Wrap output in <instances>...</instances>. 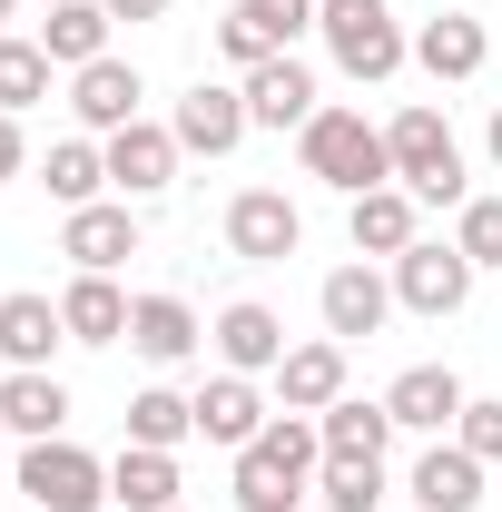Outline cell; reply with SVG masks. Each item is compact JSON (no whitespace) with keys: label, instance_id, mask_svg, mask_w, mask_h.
<instances>
[{"label":"cell","instance_id":"cell-1","mask_svg":"<svg viewBox=\"0 0 502 512\" xmlns=\"http://www.w3.org/2000/svg\"><path fill=\"white\" fill-rule=\"evenodd\" d=\"M315 463H325V434L315 414H276L247 453H237V512H306L315 503Z\"/></svg>","mask_w":502,"mask_h":512},{"label":"cell","instance_id":"cell-2","mask_svg":"<svg viewBox=\"0 0 502 512\" xmlns=\"http://www.w3.org/2000/svg\"><path fill=\"white\" fill-rule=\"evenodd\" d=\"M296 158H306V178H325L335 197H365V188H394V148H384V128L365 109H315L296 128Z\"/></svg>","mask_w":502,"mask_h":512},{"label":"cell","instance_id":"cell-3","mask_svg":"<svg viewBox=\"0 0 502 512\" xmlns=\"http://www.w3.org/2000/svg\"><path fill=\"white\" fill-rule=\"evenodd\" d=\"M384 148H394V188H414L424 207H463L473 178H463V138L443 119L434 99H414V109H394L384 119Z\"/></svg>","mask_w":502,"mask_h":512},{"label":"cell","instance_id":"cell-4","mask_svg":"<svg viewBox=\"0 0 502 512\" xmlns=\"http://www.w3.org/2000/svg\"><path fill=\"white\" fill-rule=\"evenodd\" d=\"M315 40H325V60L345 79H365V89L414 60V40H404V20L384 0H315Z\"/></svg>","mask_w":502,"mask_h":512},{"label":"cell","instance_id":"cell-5","mask_svg":"<svg viewBox=\"0 0 502 512\" xmlns=\"http://www.w3.org/2000/svg\"><path fill=\"white\" fill-rule=\"evenodd\" d=\"M473 276H483V266H473V256L463 247H443V237H414V247L394 256V306H404V316H463V296H473Z\"/></svg>","mask_w":502,"mask_h":512},{"label":"cell","instance_id":"cell-6","mask_svg":"<svg viewBox=\"0 0 502 512\" xmlns=\"http://www.w3.org/2000/svg\"><path fill=\"white\" fill-rule=\"evenodd\" d=\"M20 493H30L40 512H99V503H109V463L79 453L69 434H50V444L20 453Z\"/></svg>","mask_w":502,"mask_h":512},{"label":"cell","instance_id":"cell-7","mask_svg":"<svg viewBox=\"0 0 502 512\" xmlns=\"http://www.w3.org/2000/svg\"><path fill=\"white\" fill-rule=\"evenodd\" d=\"M227 247L247 256V266H286V256L306 247L296 197H286V188H237V197H227Z\"/></svg>","mask_w":502,"mask_h":512},{"label":"cell","instance_id":"cell-8","mask_svg":"<svg viewBox=\"0 0 502 512\" xmlns=\"http://www.w3.org/2000/svg\"><path fill=\"white\" fill-rule=\"evenodd\" d=\"M315 316H325L335 345H365V335H384V316H394V276H375V256L335 266V276L315 286Z\"/></svg>","mask_w":502,"mask_h":512},{"label":"cell","instance_id":"cell-9","mask_svg":"<svg viewBox=\"0 0 502 512\" xmlns=\"http://www.w3.org/2000/svg\"><path fill=\"white\" fill-rule=\"evenodd\" d=\"M99 148H109V188H119L128 207H138V197H168L178 188V158H188L178 128H158V119H128L119 138H99Z\"/></svg>","mask_w":502,"mask_h":512},{"label":"cell","instance_id":"cell-10","mask_svg":"<svg viewBox=\"0 0 502 512\" xmlns=\"http://www.w3.org/2000/svg\"><path fill=\"white\" fill-rule=\"evenodd\" d=\"M60 256L79 266V276H119L128 256H138V207H128V197L69 207V217H60Z\"/></svg>","mask_w":502,"mask_h":512},{"label":"cell","instance_id":"cell-11","mask_svg":"<svg viewBox=\"0 0 502 512\" xmlns=\"http://www.w3.org/2000/svg\"><path fill=\"white\" fill-rule=\"evenodd\" d=\"M463 375L453 365H404V375L384 384V414H394V434H453L463 424Z\"/></svg>","mask_w":502,"mask_h":512},{"label":"cell","instance_id":"cell-12","mask_svg":"<svg viewBox=\"0 0 502 512\" xmlns=\"http://www.w3.org/2000/svg\"><path fill=\"white\" fill-rule=\"evenodd\" d=\"M207 345H217V365H227V375H276V365H286V316H276V306H256V296H237V306H217Z\"/></svg>","mask_w":502,"mask_h":512},{"label":"cell","instance_id":"cell-13","mask_svg":"<svg viewBox=\"0 0 502 512\" xmlns=\"http://www.w3.org/2000/svg\"><path fill=\"white\" fill-rule=\"evenodd\" d=\"M168 128H178V148H188V158H227V148H237L256 119H247V89H227V79H197L188 99L168 109Z\"/></svg>","mask_w":502,"mask_h":512},{"label":"cell","instance_id":"cell-14","mask_svg":"<svg viewBox=\"0 0 502 512\" xmlns=\"http://www.w3.org/2000/svg\"><path fill=\"white\" fill-rule=\"evenodd\" d=\"M138 99H148V79L109 50V60H89V69H69V109H79V128L89 138H119L128 119H138Z\"/></svg>","mask_w":502,"mask_h":512},{"label":"cell","instance_id":"cell-15","mask_svg":"<svg viewBox=\"0 0 502 512\" xmlns=\"http://www.w3.org/2000/svg\"><path fill=\"white\" fill-rule=\"evenodd\" d=\"M345 237H355V256H394L424 237V197L414 188H365V197H345Z\"/></svg>","mask_w":502,"mask_h":512},{"label":"cell","instance_id":"cell-16","mask_svg":"<svg viewBox=\"0 0 502 512\" xmlns=\"http://www.w3.org/2000/svg\"><path fill=\"white\" fill-rule=\"evenodd\" d=\"M483 473L493 463H473L463 444H424L414 453V473H404V493H414V512H483Z\"/></svg>","mask_w":502,"mask_h":512},{"label":"cell","instance_id":"cell-17","mask_svg":"<svg viewBox=\"0 0 502 512\" xmlns=\"http://www.w3.org/2000/svg\"><path fill=\"white\" fill-rule=\"evenodd\" d=\"M237 89H247V119H256V128H306L315 109H325V99H315V69L296 60V50L256 60L247 79H237Z\"/></svg>","mask_w":502,"mask_h":512},{"label":"cell","instance_id":"cell-18","mask_svg":"<svg viewBox=\"0 0 502 512\" xmlns=\"http://www.w3.org/2000/svg\"><path fill=\"white\" fill-rule=\"evenodd\" d=\"M266 424H276V414H266V394H256V375H227V365H217V375L197 384V434H207V444L247 453L256 434H266Z\"/></svg>","mask_w":502,"mask_h":512},{"label":"cell","instance_id":"cell-19","mask_svg":"<svg viewBox=\"0 0 502 512\" xmlns=\"http://www.w3.org/2000/svg\"><path fill=\"white\" fill-rule=\"evenodd\" d=\"M60 345H69L60 296H40V286L0 296V355H10V365H40V375H50V355H60Z\"/></svg>","mask_w":502,"mask_h":512},{"label":"cell","instance_id":"cell-20","mask_svg":"<svg viewBox=\"0 0 502 512\" xmlns=\"http://www.w3.org/2000/svg\"><path fill=\"white\" fill-rule=\"evenodd\" d=\"M0 434H30V444L69 434V384L40 375V365H10V384H0Z\"/></svg>","mask_w":502,"mask_h":512},{"label":"cell","instance_id":"cell-21","mask_svg":"<svg viewBox=\"0 0 502 512\" xmlns=\"http://www.w3.org/2000/svg\"><path fill=\"white\" fill-rule=\"evenodd\" d=\"M128 345H138L148 365H188L197 345H207V325H197L188 296H138V306H128Z\"/></svg>","mask_w":502,"mask_h":512},{"label":"cell","instance_id":"cell-22","mask_svg":"<svg viewBox=\"0 0 502 512\" xmlns=\"http://www.w3.org/2000/svg\"><path fill=\"white\" fill-rule=\"evenodd\" d=\"M335 394H345V345H335V335L286 345V365H276V404H286V414H325Z\"/></svg>","mask_w":502,"mask_h":512},{"label":"cell","instance_id":"cell-23","mask_svg":"<svg viewBox=\"0 0 502 512\" xmlns=\"http://www.w3.org/2000/svg\"><path fill=\"white\" fill-rule=\"evenodd\" d=\"M128 306H138V296H119V276H69L60 286L69 345H128Z\"/></svg>","mask_w":502,"mask_h":512},{"label":"cell","instance_id":"cell-24","mask_svg":"<svg viewBox=\"0 0 502 512\" xmlns=\"http://www.w3.org/2000/svg\"><path fill=\"white\" fill-rule=\"evenodd\" d=\"M414 60L434 69V79H473V69L493 60V30H483L473 10H434V20L414 30Z\"/></svg>","mask_w":502,"mask_h":512},{"label":"cell","instance_id":"cell-25","mask_svg":"<svg viewBox=\"0 0 502 512\" xmlns=\"http://www.w3.org/2000/svg\"><path fill=\"white\" fill-rule=\"evenodd\" d=\"M178 453H158V444H119V463H109V503L128 512H178Z\"/></svg>","mask_w":502,"mask_h":512},{"label":"cell","instance_id":"cell-26","mask_svg":"<svg viewBox=\"0 0 502 512\" xmlns=\"http://www.w3.org/2000/svg\"><path fill=\"white\" fill-rule=\"evenodd\" d=\"M109 30H119L109 0H60V10L40 20V50H50L60 69H89V60H109Z\"/></svg>","mask_w":502,"mask_h":512},{"label":"cell","instance_id":"cell-27","mask_svg":"<svg viewBox=\"0 0 502 512\" xmlns=\"http://www.w3.org/2000/svg\"><path fill=\"white\" fill-rule=\"evenodd\" d=\"M40 188L60 197V207H99V188H109V148H99V138H50Z\"/></svg>","mask_w":502,"mask_h":512},{"label":"cell","instance_id":"cell-28","mask_svg":"<svg viewBox=\"0 0 502 512\" xmlns=\"http://www.w3.org/2000/svg\"><path fill=\"white\" fill-rule=\"evenodd\" d=\"M315 434H325V453H365V463H384L394 414H384V394H375V404H365V394H335V404L315 414Z\"/></svg>","mask_w":502,"mask_h":512},{"label":"cell","instance_id":"cell-29","mask_svg":"<svg viewBox=\"0 0 502 512\" xmlns=\"http://www.w3.org/2000/svg\"><path fill=\"white\" fill-rule=\"evenodd\" d=\"M188 434H197V394H178V384H138V394H128V444L178 453Z\"/></svg>","mask_w":502,"mask_h":512},{"label":"cell","instance_id":"cell-30","mask_svg":"<svg viewBox=\"0 0 502 512\" xmlns=\"http://www.w3.org/2000/svg\"><path fill=\"white\" fill-rule=\"evenodd\" d=\"M315 503H325V512H384V463H365V453H325V463H315Z\"/></svg>","mask_w":502,"mask_h":512},{"label":"cell","instance_id":"cell-31","mask_svg":"<svg viewBox=\"0 0 502 512\" xmlns=\"http://www.w3.org/2000/svg\"><path fill=\"white\" fill-rule=\"evenodd\" d=\"M50 79H60V60L40 50V40H0V109L20 119V109H40L50 99Z\"/></svg>","mask_w":502,"mask_h":512},{"label":"cell","instance_id":"cell-32","mask_svg":"<svg viewBox=\"0 0 502 512\" xmlns=\"http://www.w3.org/2000/svg\"><path fill=\"white\" fill-rule=\"evenodd\" d=\"M237 20H247L266 50H296V40L315 30V0H237Z\"/></svg>","mask_w":502,"mask_h":512},{"label":"cell","instance_id":"cell-33","mask_svg":"<svg viewBox=\"0 0 502 512\" xmlns=\"http://www.w3.org/2000/svg\"><path fill=\"white\" fill-rule=\"evenodd\" d=\"M453 247L493 276V266H502V197H463V217H453Z\"/></svg>","mask_w":502,"mask_h":512},{"label":"cell","instance_id":"cell-34","mask_svg":"<svg viewBox=\"0 0 502 512\" xmlns=\"http://www.w3.org/2000/svg\"><path fill=\"white\" fill-rule=\"evenodd\" d=\"M453 444L473 453V463H502V394H473V404H463V424H453Z\"/></svg>","mask_w":502,"mask_h":512},{"label":"cell","instance_id":"cell-35","mask_svg":"<svg viewBox=\"0 0 502 512\" xmlns=\"http://www.w3.org/2000/svg\"><path fill=\"white\" fill-rule=\"evenodd\" d=\"M217 60H227V69H237V79H247V69H256V60H276V50H266V40H256L247 20L227 10V20H217Z\"/></svg>","mask_w":502,"mask_h":512},{"label":"cell","instance_id":"cell-36","mask_svg":"<svg viewBox=\"0 0 502 512\" xmlns=\"http://www.w3.org/2000/svg\"><path fill=\"white\" fill-rule=\"evenodd\" d=\"M20 168H30V138H20V119H10V109H0V188H10Z\"/></svg>","mask_w":502,"mask_h":512},{"label":"cell","instance_id":"cell-37","mask_svg":"<svg viewBox=\"0 0 502 512\" xmlns=\"http://www.w3.org/2000/svg\"><path fill=\"white\" fill-rule=\"evenodd\" d=\"M109 20H168V0H109Z\"/></svg>","mask_w":502,"mask_h":512},{"label":"cell","instance_id":"cell-38","mask_svg":"<svg viewBox=\"0 0 502 512\" xmlns=\"http://www.w3.org/2000/svg\"><path fill=\"white\" fill-rule=\"evenodd\" d=\"M483 148H493V178H502V109H493V128H483Z\"/></svg>","mask_w":502,"mask_h":512},{"label":"cell","instance_id":"cell-39","mask_svg":"<svg viewBox=\"0 0 502 512\" xmlns=\"http://www.w3.org/2000/svg\"><path fill=\"white\" fill-rule=\"evenodd\" d=\"M10 10H20V0H0V20H10Z\"/></svg>","mask_w":502,"mask_h":512},{"label":"cell","instance_id":"cell-40","mask_svg":"<svg viewBox=\"0 0 502 512\" xmlns=\"http://www.w3.org/2000/svg\"><path fill=\"white\" fill-rule=\"evenodd\" d=\"M434 10H463V0H434Z\"/></svg>","mask_w":502,"mask_h":512},{"label":"cell","instance_id":"cell-41","mask_svg":"<svg viewBox=\"0 0 502 512\" xmlns=\"http://www.w3.org/2000/svg\"><path fill=\"white\" fill-rule=\"evenodd\" d=\"M40 10H60V0H40Z\"/></svg>","mask_w":502,"mask_h":512},{"label":"cell","instance_id":"cell-42","mask_svg":"<svg viewBox=\"0 0 502 512\" xmlns=\"http://www.w3.org/2000/svg\"><path fill=\"white\" fill-rule=\"evenodd\" d=\"M178 512H197V503H178Z\"/></svg>","mask_w":502,"mask_h":512}]
</instances>
